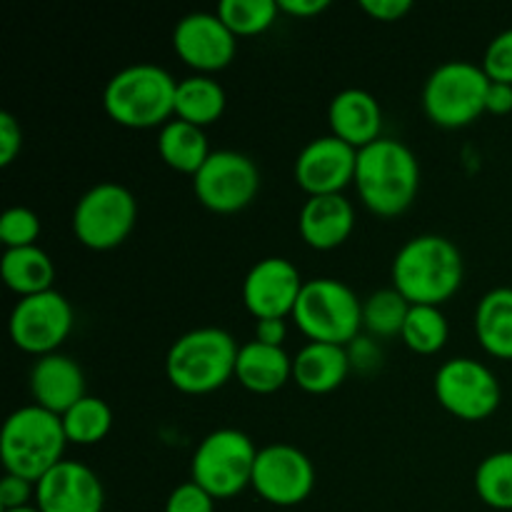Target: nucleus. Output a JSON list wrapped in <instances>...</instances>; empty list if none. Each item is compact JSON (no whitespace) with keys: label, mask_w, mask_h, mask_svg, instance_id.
<instances>
[{"label":"nucleus","mask_w":512,"mask_h":512,"mask_svg":"<svg viewBox=\"0 0 512 512\" xmlns=\"http://www.w3.org/2000/svg\"><path fill=\"white\" fill-rule=\"evenodd\" d=\"M250 488L270 505L293 508L310 498L315 488L313 460L295 445L273 443L258 450Z\"/></svg>","instance_id":"nucleus-13"},{"label":"nucleus","mask_w":512,"mask_h":512,"mask_svg":"<svg viewBox=\"0 0 512 512\" xmlns=\"http://www.w3.org/2000/svg\"><path fill=\"white\" fill-rule=\"evenodd\" d=\"M475 335L485 353L512 360V288H493L475 308Z\"/></svg>","instance_id":"nucleus-24"},{"label":"nucleus","mask_w":512,"mask_h":512,"mask_svg":"<svg viewBox=\"0 0 512 512\" xmlns=\"http://www.w3.org/2000/svg\"><path fill=\"white\" fill-rule=\"evenodd\" d=\"M280 13H288L293 18H313L330 8V0H278Z\"/></svg>","instance_id":"nucleus-41"},{"label":"nucleus","mask_w":512,"mask_h":512,"mask_svg":"<svg viewBox=\"0 0 512 512\" xmlns=\"http://www.w3.org/2000/svg\"><path fill=\"white\" fill-rule=\"evenodd\" d=\"M355 228V208L343 193L310 195L300 208L298 230L315 250H333L350 238Z\"/></svg>","instance_id":"nucleus-20"},{"label":"nucleus","mask_w":512,"mask_h":512,"mask_svg":"<svg viewBox=\"0 0 512 512\" xmlns=\"http://www.w3.org/2000/svg\"><path fill=\"white\" fill-rule=\"evenodd\" d=\"M30 498H35V483L20 478V475L5 473V478L0 480V508L3 512L25 508V505H30Z\"/></svg>","instance_id":"nucleus-36"},{"label":"nucleus","mask_w":512,"mask_h":512,"mask_svg":"<svg viewBox=\"0 0 512 512\" xmlns=\"http://www.w3.org/2000/svg\"><path fill=\"white\" fill-rule=\"evenodd\" d=\"M0 273H3L5 285L20 298L53 290L55 265L50 255L38 245L5 250L3 260H0Z\"/></svg>","instance_id":"nucleus-25"},{"label":"nucleus","mask_w":512,"mask_h":512,"mask_svg":"<svg viewBox=\"0 0 512 512\" xmlns=\"http://www.w3.org/2000/svg\"><path fill=\"white\" fill-rule=\"evenodd\" d=\"M178 80L155 63H135L105 83L103 108L123 128H163L175 115Z\"/></svg>","instance_id":"nucleus-3"},{"label":"nucleus","mask_w":512,"mask_h":512,"mask_svg":"<svg viewBox=\"0 0 512 512\" xmlns=\"http://www.w3.org/2000/svg\"><path fill=\"white\" fill-rule=\"evenodd\" d=\"M410 303L395 288L375 290L363 300V328L375 338H395L403 333Z\"/></svg>","instance_id":"nucleus-29"},{"label":"nucleus","mask_w":512,"mask_h":512,"mask_svg":"<svg viewBox=\"0 0 512 512\" xmlns=\"http://www.w3.org/2000/svg\"><path fill=\"white\" fill-rule=\"evenodd\" d=\"M258 448L235 428L213 430L200 440L190 460V480L215 500H228L253 485Z\"/></svg>","instance_id":"nucleus-7"},{"label":"nucleus","mask_w":512,"mask_h":512,"mask_svg":"<svg viewBox=\"0 0 512 512\" xmlns=\"http://www.w3.org/2000/svg\"><path fill=\"white\" fill-rule=\"evenodd\" d=\"M23 150V128H20L18 118L8 110L0 113V165L8 168Z\"/></svg>","instance_id":"nucleus-35"},{"label":"nucleus","mask_w":512,"mask_h":512,"mask_svg":"<svg viewBox=\"0 0 512 512\" xmlns=\"http://www.w3.org/2000/svg\"><path fill=\"white\" fill-rule=\"evenodd\" d=\"M355 188L365 208L380 218L403 215L420 190L418 158L400 140L378 138L358 150Z\"/></svg>","instance_id":"nucleus-2"},{"label":"nucleus","mask_w":512,"mask_h":512,"mask_svg":"<svg viewBox=\"0 0 512 512\" xmlns=\"http://www.w3.org/2000/svg\"><path fill=\"white\" fill-rule=\"evenodd\" d=\"M68 445L60 415L33 403L18 408L5 420L0 435V458L5 473L38 483L45 473L63 463Z\"/></svg>","instance_id":"nucleus-4"},{"label":"nucleus","mask_w":512,"mask_h":512,"mask_svg":"<svg viewBox=\"0 0 512 512\" xmlns=\"http://www.w3.org/2000/svg\"><path fill=\"white\" fill-rule=\"evenodd\" d=\"M138 220V203L125 185L103 180L85 190L73 210V233L85 248L113 250L125 243Z\"/></svg>","instance_id":"nucleus-9"},{"label":"nucleus","mask_w":512,"mask_h":512,"mask_svg":"<svg viewBox=\"0 0 512 512\" xmlns=\"http://www.w3.org/2000/svg\"><path fill=\"white\" fill-rule=\"evenodd\" d=\"M8 330L15 348L25 353L38 355V358L58 353L73 330V308L58 290L28 295L15 303Z\"/></svg>","instance_id":"nucleus-12"},{"label":"nucleus","mask_w":512,"mask_h":512,"mask_svg":"<svg viewBox=\"0 0 512 512\" xmlns=\"http://www.w3.org/2000/svg\"><path fill=\"white\" fill-rule=\"evenodd\" d=\"M158 153L173 170L185 175H195L210 158V145L205 128L188 123V120L173 118L160 128Z\"/></svg>","instance_id":"nucleus-23"},{"label":"nucleus","mask_w":512,"mask_h":512,"mask_svg":"<svg viewBox=\"0 0 512 512\" xmlns=\"http://www.w3.org/2000/svg\"><path fill=\"white\" fill-rule=\"evenodd\" d=\"M490 78L483 65L470 60H448L425 80V115L440 128H463L485 113Z\"/></svg>","instance_id":"nucleus-8"},{"label":"nucleus","mask_w":512,"mask_h":512,"mask_svg":"<svg viewBox=\"0 0 512 512\" xmlns=\"http://www.w3.org/2000/svg\"><path fill=\"white\" fill-rule=\"evenodd\" d=\"M285 335H288V325H285V320H280V318L255 320V340H260V343L278 345V348H283Z\"/></svg>","instance_id":"nucleus-40"},{"label":"nucleus","mask_w":512,"mask_h":512,"mask_svg":"<svg viewBox=\"0 0 512 512\" xmlns=\"http://www.w3.org/2000/svg\"><path fill=\"white\" fill-rule=\"evenodd\" d=\"M215 13L235 35H258L278 20L280 5L278 0H220Z\"/></svg>","instance_id":"nucleus-31"},{"label":"nucleus","mask_w":512,"mask_h":512,"mask_svg":"<svg viewBox=\"0 0 512 512\" xmlns=\"http://www.w3.org/2000/svg\"><path fill=\"white\" fill-rule=\"evenodd\" d=\"M305 280L288 258H263L243 280V303L255 320L293 315Z\"/></svg>","instance_id":"nucleus-15"},{"label":"nucleus","mask_w":512,"mask_h":512,"mask_svg":"<svg viewBox=\"0 0 512 512\" xmlns=\"http://www.w3.org/2000/svg\"><path fill=\"white\" fill-rule=\"evenodd\" d=\"M435 398L450 415L468 423L490 418L498 410L503 390L485 363L475 358H450L433 380Z\"/></svg>","instance_id":"nucleus-10"},{"label":"nucleus","mask_w":512,"mask_h":512,"mask_svg":"<svg viewBox=\"0 0 512 512\" xmlns=\"http://www.w3.org/2000/svg\"><path fill=\"white\" fill-rule=\"evenodd\" d=\"M483 70L493 83L512 85V28L490 40L483 55Z\"/></svg>","instance_id":"nucleus-33"},{"label":"nucleus","mask_w":512,"mask_h":512,"mask_svg":"<svg viewBox=\"0 0 512 512\" xmlns=\"http://www.w3.org/2000/svg\"><path fill=\"white\" fill-rule=\"evenodd\" d=\"M40 238V218L35 210L25 208V205H13L0 218V240H3L5 250L10 248H28L35 245Z\"/></svg>","instance_id":"nucleus-32"},{"label":"nucleus","mask_w":512,"mask_h":512,"mask_svg":"<svg viewBox=\"0 0 512 512\" xmlns=\"http://www.w3.org/2000/svg\"><path fill=\"white\" fill-rule=\"evenodd\" d=\"M40 512H103L105 490L98 475L78 460H63L35 483Z\"/></svg>","instance_id":"nucleus-17"},{"label":"nucleus","mask_w":512,"mask_h":512,"mask_svg":"<svg viewBox=\"0 0 512 512\" xmlns=\"http://www.w3.org/2000/svg\"><path fill=\"white\" fill-rule=\"evenodd\" d=\"M390 275L410 305H443L463 285V255L445 235H415L395 253Z\"/></svg>","instance_id":"nucleus-1"},{"label":"nucleus","mask_w":512,"mask_h":512,"mask_svg":"<svg viewBox=\"0 0 512 512\" xmlns=\"http://www.w3.org/2000/svg\"><path fill=\"white\" fill-rule=\"evenodd\" d=\"M328 120L335 138L345 140L355 150L383 138V110L375 95L363 88H345L335 93L330 100Z\"/></svg>","instance_id":"nucleus-19"},{"label":"nucleus","mask_w":512,"mask_h":512,"mask_svg":"<svg viewBox=\"0 0 512 512\" xmlns=\"http://www.w3.org/2000/svg\"><path fill=\"white\" fill-rule=\"evenodd\" d=\"M173 48L190 68L208 75L233 63L238 35L220 20L218 13H188L175 25Z\"/></svg>","instance_id":"nucleus-16"},{"label":"nucleus","mask_w":512,"mask_h":512,"mask_svg":"<svg viewBox=\"0 0 512 512\" xmlns=\"http://www.w3.org/2000/svg\"><path fill=\"white\" fill-rule=\"evenodd\" d=\"M360 8L375 20L383 23H395L403 20L413 10V0H360Z\"/></svg>","instance_id":"nucleus-37"},{"label":"nucleus","mask_w":512,"mask_h":512,"mask_svg":"<svg viewBox=\"0 0 512 512\" xmlns=\"http://www.w3.org/2000/svg\"><path fill=\"white\" fill-rule=\"evenodd\" d=\"M165 512H215V498L198 483L188 480L168 495Z\"/></svg>","instance_id":"nucleus-34"},{"label":"nucleus","mask_w":512,"mask_h":512,"mask_svg":"<svg viewBox=\"0 0 512 512\" xmlns=\"http://www.w3.org/2000/svg\"><path fill=\"white\" fill-rule=\"evenodd\" d=\"M290 318L310 343L348 348L363 328V303L343 280L313 278L305 280Z\"/></svg>","instance_id":"nucleus-6"},{"label":"nucleus","mask_w":512,"mask_h":512,"mask_svg":"<svg viewBox=\"0 0 512 512\" xmlns=\"http://www.w3.org/2000/svg\"><path fill=\"white\" fill-rule=\"evenodd\" d=\"M348 373L350 355L345 345L305 343L293 358V380L305 393H333L343 385Z\"/></svg>","instance_id":"nucleus-21"},{"label":"nucleus","mask_w":512,"mask_h":512,"mask_svg":"<svg viewBox=\"0 0 512 512\" xmlns=\"http://www.w3.org/2000/svg\"><path fill=\"white\" fill-rule=\"evenodd\" d=\"M512 110V85L508 83H493L490 80L488 95H485V113L505 115Z\"/></svg>","instance_id":"nucleus-39"},{"label":"nucleus","mask_w":512,"mask_h":512,"mask_svg":"<svg viewBox=\"0 0 512 512\" xmlns=\"http://www.w3.org/2000/svg\"><path fill=\"white\" fill-rule=\"evenodd\" d=\"M235 378L250 393L270 395L283 388L293 378V358L278 345H265L260 340H248L240 345Z\"/></svg>","instance_id":"nucleus-22"},{"label":"nucleus","mask_w":512,"mask_h":512,"mask_svg":"<svg viewBox=\"0 0 512 512\" xmlns=\"http://www.w3.org/2000/svg\"><path fill=\"white\" fill-rule=\"evenodd\" d=\"M480 500L495 510H512V450L488 455L475 470Z\"/></svg>","instance_id":"nucleus-30"},{"label":"nucleus","mask_w":512,"mask_h":512,"mask_svg":"<svg viewBox=\"0 0 512 512\" xmlns=\"http://www.w3.org/2000/svg\"><path fill=\"white\" fill-rule=\"evenodd\" d=\"M30 395L35 405L55 415H65L85 395L83 368L70 355H43L30 368Z\"/></svg>","instance_id":"nucleus-18"},{"label":"nucleus","mask_w":512,"mask_h":512,"mask_svg":"<svg viewBox=\"0 0 512 512\" xmlns=\"http://www.w3.org/2000/svg\"><path fill=\"white\" fill-rule=\"evenodd\" d=\"M448 335V320H445L440 305H410L400 338L413 353H438L448 343Z\"/></svg>","instance_id":"nucleus-28"},{"label":"nucleus","mask_w":512,"mask_h":512,"mask_svg":"<svg viewBox=\"0 0 512 512\" xmlns=\"http://www.w3.org/2000/svg\"><path fill=\"white\" fill-rule=\"evenodd\" d=\"M358 150L330 135L313 138L295 158V183L310 195H338L355 183Z\"/></svg>","instance_id":"nucleus-14"},{"label":"nucleus","mask_w":512,"mask_h":512,"mask_svg":"<svg viewBox=\"0 0 512 512\" xmlns=\"http://www.w3.org/2000/svg\"><path fill=\"white\" fill-rule=\"evenodd\" d=\"M193 190L200 205L213 213H238L258 195L260 170L253 158L238 150H213L193 175Z\"/></svg>","instance_id":"nucleus-11"},{"label":"nucleus","mask_w":512,"mask_h":512,"mask_svg":"<svg viewBox=\"0 0 512 512\" xmlns=\"http://www.w3.org/2000/svg\"><path fill=\"white\" fill-rule=\"evenodd\" d=\"M60 420H63L68 443L98 445L100 440L108 438L110 428H113V410L105 400L95 398V395H85L68 413L60 415Z\"/></svg>","instance_id":"nucleus-27"},{"label":"nucleus","mask_w":512,"mask_h":512,"mask_svg":"<svg viewBox=\"0 0 512 512\" xmlns=\"http://www.w3.org/2000/svg\"><path fill=\"white\" fill-rule=\"evenodd\" d=\"M8 512H40L38 505H25V508H18V510H8Z\"/></svg>","instance_id":"nucleus-42"},{"label":"nucleus","mask_w":512,"mask_h":512,"mask_svg":"<svg viewBox=\"0 0 512 512\" xmlns=\"http://www.w3.org/2000/svg\"><path fill=\"white\" fill-rule=\"evenodd\" d=\"M348 355H350V368L375 370L380 365V350L370 338H360L358 335V338L348 345Z\"/></svg>","instance_id":"nucleus-38"},{"label":"nucleus","mask_w":512,"mask_h":512,"mask_svg":"<svg viewBox=\"0 0 512 512\" xmlns=\"http://www.w3.org/2000/svg\"><path fill=\"white\" fill-rule=\"evenodd\" d=\"M228 105L225 88L210 75H190L178 80V93H175V118L188 120V123L205 128V125L220 120Z\"/></svg>","instance_id":"nucleus-26"},{"label":"nucleus","mask_w":512,"mask_h":512,"mask_svg":"<svg viewBox=\"0 0 512 512\" xmlns=\"http://www.w3.org/2000/svg\"><path fill=\"white\" fill-rule=\"evenodd\" d=\"M240 345L223 328H195L180 335L165 358L170 385L185 395H208L235 375Z\"/></svg>","instance_id":"nucleus-5"}]
</instances>
